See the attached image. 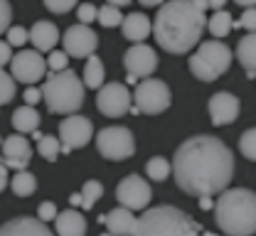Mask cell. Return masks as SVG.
I'll use <instances>...</instances> for the list:
<instances>
[{"label": "cell", "instance_id": "obj_21", "mask_svg": "<svg viewBox=\"0 0 256 236\" xmlns=\"http://www.w3.org/2000/svg\"><path fill=\"white\" fill-rule=\"evenodd\" d=\"M121 30H124V37H126L128 42L138 44V42H143L150 34V20L143 12H130L128 17H124Z\"/></svg>", "mask_w": 256, "mask_h": 236}, {"label": "cell", "instance_id": "obj_42", "mask_svg": "<svg viewBox=\"0 0 256 236\" xmlns=\"http://www.w3.org/2000/svg\"><path fill=\"white\" fill-rule=\"evenodd\" d=\"M8 182H10V180H8V168H5V165L0 163V192H2V190L8 187Z\"/></svg>", "mask_w": 256, "mask_h": 236}, {"label": "cell", "instance_id": "obj_22", "mask_svg": "<svg viewBox=\"0 0 256 236\" xmlns=\"http://www.w3.org/2000/svg\"><path fill=\"white\" fill-rule=\"evenodd\" d=\"M236 59L242 62L246 76L254 79L256 76V32H249L246 37L239 39V44H236Z\"/></svg>", "mask_w": 256, "mask_h": 236}, {"label": "cell", "instance_id": "obj_31", "mask_svg": "<svg viewBox=\"0 0 256 236\" xmlns=\"http://www.w3.org/2000/svg\"><path fill=\"white\" fill-rule=\"evenodd\" d=\"M239 150H242V155L246 160L256 163V128H249V131L242 133V138H239Z\"/></svg>", "mask_w": 256, "mask_h": 236}, {"label": "cell", "instance_id": "obj_41", "mask_svg": "<svg viewBox=\"0 0 256 236\" xmlns=\"http://www.w3.org/2000/svg\"><path fill=\"white\" fill-rule=\"evenodd\" d=\"M10 59H12V47L8 42H0V69L10 64Z\"/></svg>", "mask_w": 256, "mask_h": 236}, {"label": "cell", "instance_id": "obj_34", "mask_svg": "<svg viewBox=\"0 0 256 236\" xmlns=\"http://www.w3.org/2000/svg\"><path fill=\"white\" fill-rule=\"evenodd\" d=\"M234 27H242V30L256 32V7H246L244 15H242L236 22H232V30H234Z\"/></svg>", "mask_w": 256, "mask_h": 236}, {"label": "cell", "instance_id": "obj_23", "mask_svg": "<svg viewBox=\"0 0 256 236\" xmlns=\"http://www.w3.org/2000/svg\"><path fill=\"white\" fill-rule=\"evenodd\" d=\"M40 113L34 111V106H20V108H15L12 111V128L18 131V133H32V131H37L40 128Z\"/></svg>", "mask_w": 256, "mask_h": 236}, {"label": "cell", "instance_id": "obj_39", "mask_svg": "<svg viewBox=\"0 0 256 236\" xmlns=\"http://www.w3.org/2000/svg\"><path fill=\"white\" fill-rule=\"evenodd\" d=\"M10 22H12V7L8 0H0V34L8 32Z\"/></svg>", "mask_w": 256, "mask_h": 236}, {"label": "cell", "instance_id": "obj_32", "mask_svg": "<svg viewBox=\"0 0 256 236\" xmlns=\"http://www.w3.org/2000/svg\"><path fill=\"white\" fill-rule=\"evenodd\" d=\"M12 96H15V79H12V74L0 69V108L12 101Z\"/></svg>", "mask_w": 256, "mask_h": 236}, {"label": "cell", "instance_id": "obj_17", "mask_svg": "<svg viewBox=\"0 0 256 236\" xmlns=\"http://www.w3.org/2000/svg\"><path fill=\"white\" fill-rule=\"evenodd\" d=\"M0 236H52L44 222L32 217H15L0 227Z\"/></svg>", "mask_w": 256, "mask_h": 236}, {"label": "cell", "instance_id": "obj_14", "mask_svg": "<svg viewBox=\"0 0 256 236\" xmlns=\"http://www.w3.org/2000/svg\"><path fill=\"white\" fill-rule=\"evenodd\" d=\"M32 158V148L28 143V138H22V133H15L10 138H2V145H0V163L10 170H28Z\"/></svg>", "mask_w": 256, "mask_h": 236}, {"label": "cell", "instance_id": "obj_46", "mask_svg": "<svg viewBox=\"0 0 256 236\" xmlns=\"http://www.w3.org/2000/svg\"><path fill=\"white\" fill-rule=\"evenodd\" d=\"M69 204H72V207H82V195H79V192L72 195V197H69Z\"/></svg>", "mask_w": 256, "mask_h": 236}, {"label": "cell", "instance_id": "obj_37", "mask_svg": "<svg viewBox=\"0 0 256 236\" xmlns=\"http://www.w3.org/2000/svg\"><path fill=\"white\" fill-rule=\"evenodd\" d=\"M76 2H79V0H44V7H47L50 12H54V15H64V12H69Z\"/></svg>", "mask_w": 256, "mask_h": 236}, {"label": "cell", "instance_id": "obj_48", "mask_svg": "<svg viewBox=\"0 0 256 236\" xmlns=\"http://www.w3.org/2000/svg\"><path fill=\"white\" fill-rule=\"evenodd\" d=\"M140 5H146V7H156V5H162V0H138Z\"/></svg>", "mask_w": 256, "mask_h": 236}, {"label": "cell", "instance_id": "obj_3", "mask_svg": "<svg viewBox=\"0 0 256 236\" xmlns=\"http://www.w3.org/2000/svg\"><path fill=\"white\" fill-rule=\"evenodd\" d=\"M217 227L229 236H252L256 234V192L236 187L224 190L214 204Z\"/></svg>", "mask_w": 256, "mask_h": 236}, {"label": "cell", "instance_id": "obj_1", "mask_svg": "<svg viewBox=\"0 0 256 236\" xmlns=\"http://www.w3.org/2000/svg\"><path fill=\"white\" fill-rule=\"evenodd\" d=\"M172 175L182 192L212 197L226 190L234 175V155L220 138L194 135L175 150Z\"/></svg>", "mask_w": 256, "mask_h": 236}, {"label": "cell", "instance_id": "obj_12", "mask_svg": "<svg viewBox=\"0 0 256 236\" xmlns=\"http://www.w3.org/2000/svg\"><path fill=\"white\" fill-rule=\"evenodd\" d=\"M96 106L104 116L108 118H118L130 111V91L126 89V84H118V81H111V84H104L98 89V96H96Z\"/></svg>", "mask_w": 256, "mask_h": 236}, {"label": "cell", "instance_id": "obj_2", "mask_svg": "<svg viewBox=\"0 0 256 236\" xmlns=\"http://www.w3.org/2000/svg\"><path fill=\"white\" fill-rule=\"evenodd\" d=\"M207 27V12L197 10L192 0H168L162 2L153 22L158 44L170 54H188L200 44Z\"/></svg>", "mask_w": 256, "mask_h": 236}, {"label": "cell", "instance_id": "obj_50", "mask_svg": "<svg viewBox=\"0 0 256 236\" xmlns=\"http://www.w3.org/2000/svg\"><path fill=\"white\" fill-rule=\"evenodd\" d=\"M126 81H128V84H138V76H133V74H128V76H126Z\"/></svg>", "mask_w": 256, "mask_h": 236}, {"label": "cell", "instance_id": "obj_6", "mask_svg": "<svg viewBox=\"0 0 256 236\" xmlns=\"http://www.w3.org/2000/svg\"><path fill=\"white\" fill-rule=\"evenodd\" d=\"M232 64V52L220 39H207L197 47L190 57V71L200 81H214L220 79Z\"/></svg>", "mask_w": 256, "mask_h": 236}, {"label": "cell", "instance_id": "obj_19", "mask_svg": "<svg viewBox=\"0 0 256 236\" xmlns=\"http://www.w3.org/2000/svg\"><path fill=\"white\" fill-rule=\"evenodd\" d=\"M28 39H32V44H34L37 52H52L54 44H57L62 37H60V30H57L54 22L40 20V22L32 25V30H28Z\"/></svg>", "mask_w": 256, "mask_h": 236}, {"label": "cell", "instance_id": "obj_38", "mask_svg": "<svg viewBox=\"0 0 256 236\" xmlns=\"http://www.w3.org/2000/svg\"><path fill=\"white\" fill-rule=\"evenodd\" d=\"M57 214H60V212H57V204L54 202H42L40 207H37V219H40V222H44V224H47V222H52Z\"/></svg>", "mask_w": 256, "mask_h": 236}, {"label": "cell", "instance_id": "obj_40", "mask_svg": "<svg viewBox=\"0 0 256 236\" xmlns=\"http://www.w3.org/2000/svg\"><path fill=\"white\" fill-rule=\"evenodd\" d=\"M22 99H25V103H28V106H34V103H40V101H42V89L28 86V89H25V96H22Z\"/></svg>", "mask_w": 256, "mask_h": 236}, {"label": "cell", "instance_id": "obj_33", "mask_svg": "<svg viewBox=\"0 0 256 236\" xmlns=\"http://www.w3.org/2000/svg\"><path fill=\"white\" fill-rule=\"evenodd\" d=\"M47 67L52 69V71H64V69H69V54L66 52H60V49H52L50 52V57H47Z\"/></svg>", "mask_w": 256, "mask_h": 236}, {"label": "cell", "instance_id": "obj_26", "mask_svg": "<svg viewBox=\"0 0 256 236\" xmlns=\"http://www.w3.org/2000/svg\"><path fill=\"white\" fill-rule=\"evenodd\" d=\"M37 153H40L44 160L54 163V160L62 155V143H60V138H54V135H42V138H37Z\"/></svg>", "mask_w": 256, "mask_h": 236}, {"label": "cell", "instance_id": "obj_45", "mask_svg": "<svg viewBox=\"0 0 256 236\" xmlns=\"http://www.w3.org/2000/svg\"><path fill=\"white\" fill-rule=\"evenodd\" d=\"M234 2H236V5H242L244 10H246V7H256V0H234Z\"/></svg>", "mask_w": 256, "mask_h": 236}, {"label": "cell", "instance_id": "obj_29", "mask_svg": "<svg viewBox=\"0 0 256 236\" xmlns=\"http://www.w3.org/2000/svg\"><path fill=\"white\" fill-rule=\"evenodd\" d=\"M96 20L104 27H118L124 22V15H121V7H116V5H101L96 12Z\"/></svg>", "mask_w": 256, "mask_h": 236}, {"label": "cell", "instance_id": "obj_27", "mask_svg": "<svg viewBox=\"0 0 256 236\" xmlns=\"http://www.w3.org/2000/svg\"><path fill=\"white\" fill-rule=\"evenodd\" d=\"M207 27L214 37H226L232 32V15L226 10H214V15L207 20Z\"/></svg>", "mask_w": 256, "mask_h": 236}, {"label": "cell", "instance_id": "obj_16", "mask_svg": "<svg viewBox=\"0 0 256 236\" xmlns=\"http://www.w3.org/2000/svg\"><path fill=\"white\" fill-rule=\"evenodd\" d=\"M207 108H210V118H212L214 126H229V123L236 121L242 103H239V99H236L234 94L220 91V94H214V96L210 99V106H207Z\"/></svg>", "mask_w": 256, "mask_h": 236}, {"label": "cell", "instance_id": "obj_28", "mask_svg": "<svg viewBox=\"0 0 256 236\" xmlns=\"http://www.w3.org/2000/svg\"><path fill=\"white\" fill-rule=\"evenodd\" d=\"M79 195H82V207L84 209H92L101 200V195H104V185L98 180H89V182H84V187H82Z\"/></svg>", "mask_w": 256, "mask_h": 236}, {"label": "cell", "instance_id": "obj_13", "mask_svg": "<svg viewBox=\"0 0 256 236\" xmlns=\"http://www.w3.org/2000/svg\"><path fill=\"white\" fill-rule=\"evenodd\" d=\"M62 44L69 57H92L98 47V37L89 25H72L64 32Z\"/></svg>", "mask_w": 256, "mask_h": 236}, {"label": "cell", "instance_id": "obj_44", "mask_svg": "<svg viewBox=\"0 0 256 236\" xmlns=\"http://www.w3.org/2000/svg\"><path fill=\"white\" fill-rule=\"evenodd\" d=\"M224 2H226V0H207V5H210V7H214V10H222Z\"/></svg>", "mask_w": 256, "mask_h": 236}, {"label": "cell", "instance_id": "obj_4", "mask_svg": "<svg viewBox=\"0 0 256 236\" xmlns=\"http://www.w3.org/2000/svg\"><path fill=\"white\" fill-rule=\"evenodd\" d=\"M133 236H202V227L192 222L182 209L160 204L138 217Z\"/></svg>", "mask_w": 256, "mask_h": 236}, {"label": "cell", "instance_id": "obj_7", "mask_svg": "<svg viewBox=\"0 0 256 236\" xmlns=\"http://www.w3.org/2000/svg\"><path fill=\"white\" fill-rule=\"evenodd\" d=\"M170 89L165 81L160 79H143L136 84V94H133V108L138 113H148V116H156L162 113L168 106H170Z\"/></svg>", "mask_w": 256, "mask_h": 236}, {"label": "cell", "instance_id": "obj_25", "mask_svg": "<svg viewBox=\"0 0 256 236\" xmlns=\"http://www.w3.org/2000/svg\"><path fill=\"white\" fill-rule=\"evenodd\" d=\"M10 185H12V192L18 197H30V195H34V190H37V180L28 170H18L12 175V182Z\"/></svg>", "mask_w": 256, "mask_h": 236}, {"label": "cell", "instance_id": "obj_18", "mask_svg": "<svg viewBox=\"0 0 256 236\" xmlns=\"http://www.w3.org/2000/svg\"><path fill=\"white\" fill-rule=\"evenodd\" d=\"M98 222L108 227V234H114V236H133L138 217H133V212L126 209V207H118V209H111L108 214H104Z\"/></svg>", "mask_w": 256, "mask_h": 236}, {"label": "cell", "instance_id": "obj_20", "mask_svg": "<svg viewBox=\"0 0 256 236\" xmlns=\"http://www.w3.org/2000/svg\"><path fill=\"white\" fill-rule=\"evenodd\" d=\"M54 227H57V236H84L86 234V219L76 209H72V207L54 217Z\"/></svg>", "mask_w": 256, "mask_h": 236}, {"label": "cell", "instance_id": "obj_11", "mask_svg": "<svg viewBox=\"0 0 256 236\" xmlns=\"http://www.w3.org/2000/svg\"><path fill=\"white\" fill-rule=\"evenodd\" d=\"M94 135V126L89 118L84 116H69L60 123V143H62V153H72V150H79L84 148Z\"/></svg>", "mask_w": 256, "mask_h": 236}, {"label": "cell", "instance_id": "obj_49", "mask_svg": "<svg viewBox=\"0 0 256 236\" xmlns=\"http://www.w3.org/2000/svg\"><path fill=\"white\" fill-rule=\"evenodd\" d=\"M128 2H130V0H106V5H116V7H124Z\"/></svg>", "mask_w": 256, "mask_h": 236}, {"label": "cell", "instance_id": "obj_9", "mask_svg": "<svg viewBox=\"0 0 256 236\" xmlns=\"http://www.w3.org/2000/svg\"><path fill=\"white\" fill-rule=\"evenodd\" d=\"M10 69H12V79L32 86L34 81L44 79V74H47V59L37 49H20L10 59Z\"/></svg>", "mask_w": 256, "mask_h": 236}, {"label": "cell", "instance_id": "obj_51", "mask_svg": "<svg viewBox=\"0 0 256 236\" xmlns=\"http://www.w3.org/2000/svg\"><path fill=\"white\" fill-rule=\"evenodd\" d=\"M202 236H220V234H210V232H207V234H202Z\"/></svg>", "mask_w": 256, "mask_h": 236}, {"label": "cell", "instance_id": "obj_8", "mask_svg": "<svg viewBox=\"0 0 256 236\" xmlns=\"http://www.w3.org/2000/svg\"><path fill=\"white\" fill-rule=\"evenodd\" d=\"M96 148L106 160H126L136 153L133 133L126 126H108L96 133Z\"/></svg>", "mask_w": 256, "mask_h": 236}, {"label": "cell", "instance_id": "obj_35", "mask_svg": "<svg viewBox=\"0 0 256 236\" xmlns=\"http://www.w3.org/2000/svg\"><path fill=\"white\" fill-rule=\"evenodd\" d=\"M96 12H98V7L92 5V2H82L79 7H76V17H79V25H92L96 20Z\"/></svg>", "mask_w": 256, "mask_h": 236}, {"label": "cell", "instance_id": "obj_43", "mask_svg": "<svg viewBox=\"0 0 256 236\" xmlns=\"http://www.w3.org/2000/svg\"><path fill=\"white\" fill-rule=\"evenodd\" d=\"M212 207H214V202L210 197H200V209H212Z\"/></svg>", "mask_w": 256, "mask_h": 236}, {"label": "cell", "instance_id": "obj_10", "mask_svg": "<svg viewBox=\"0 0 256 236\" xmlns=\"http://www.w3.org/2000/svg\"><path fill=\"white\" fill-rule=\"evenodd\" d=\"M150 197H153L150 185H148L143 177H138V175L124 177V180L118 182V187H116V200L121 202V207H126L130 212L146 209V207L150 204Z\"/></svg>", "mask_w": 256, "mask_h": 236}, {"label": "cell", "instance_id": "obj_36", "mask_svg": "<svg viewBox=\"0 0 256 236\" xmlns=\"http://www.w3.org/2000/svg\"><path fill=\"white\" fill-rule=\"evenodd\" d=\"M5 42H8L10 47H22V44L28 42V30L20 27V25H15V27L10 25V27H8V39H5Z\"/></svg>", "mask_w": 256, "mask_h": 236}, {"label": "cell", "instance_id": "obj_53", "mask_svg": "<svg viewBox=\"0 0 256 236\" xmlns=\"http://www.w3.org/2000/svg\"><path fill=\"white\" fill-rule=\"evenodd\" d=\"M0 145H2V138H0Z\"/></svg>", "mask_w": 256, "mask_h": 236}, {"label": "cell", "instance_id": "obj_30", "mask_svg": "<svg viewBox=\"0 0 256 236\" xmlns=\"http://www.w3.org/2000/svg\"><path fill=\"white\" fill-rule=\"evenodd\" d=\"M146 175L153 180V182H162V180H168V175H170V163L165 160V158H150L148 163H146Z\"/></svg>", "mask_w": 256, "mask_h": 236}, {"label": "cell", "instance_id": "obj_15", "mask_svg": "<svg viewBox=\"0 0 256 236\" xmlns=\"http://www.w3.org/2000/svg\"><path fill=\"white\" fill-rule=\"evenodd\" d=\"M124 67H126L128 74H133V76H138V79L150 76V74L158 69V54H156V49H150L148 44L138 42V44H133L126 54H124Z\"/></svg>", "mask_w": 256, "mask_h": 236}, {"label": "cell", "instance_id": "obj_52", "mask_svg": "<svg viewBox=\"0 0 256 236\" xmlns=\"http://www.w3.org/2000/svg\"><path fill=\"white\" fill-rule=\"evenodd\" d=\"M104 236H114V234H104Z\"/></svg>", "mask_w": 256, "mask_h": 236}, {"label": "cell", "instance_id": "obj_47", "mask_svg": "<svg viewBox=\"0 0 256 236\" xmlns=\"http://www.w3.org/2000/svg\"><path fill=\"white\" fill-rule=\"evenodd\" d=\"M192 2H194V7H197V10H202V12H207V7H210V5H207V0H192Z\"/></svg>", "mask_w": 256, "mask_h": 236}, {"label": "cell", "instance_id": "obj_5", "mask_svg": "<svg viewBox=\"0 0 256 236\" xmlns=\"http://www.w3.org/2000/svg\"><path fill=\"white\" fill-rule=\"evenodd\" d=\"M84 81L72 71H50L44 84H42V101L47 103V108L52 113H64L72 116L82 108L84 103Z\"/></svg>", "mask_w": 256, "mask_h": 236}, {"label": "cell", "instance_id": "obj_24", "mask_svg": "<svg viewBox=\"0 0 256 236\" xmlns=\"http://www.w3.org/2000/svg\"><path fill=\"white\" fill-rule=\"evenodd\" d=\"M84 86H89V89H101L104 86V62L94 54L84 64Z\"/></svg>", "mask_w": 256, "mask_h": 236}]
</instances>
